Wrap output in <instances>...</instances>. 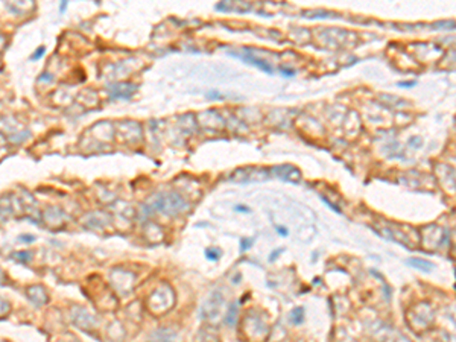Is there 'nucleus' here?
Masks as SVG:
<instances>
[{
    "label": "nucleus",
    "mask_w": 456,
    "mask_h": 342,
    "mask_svg": "<svg viewBox=\"0 0 456 342\" xmlns=\"http://www.w3.org/2000/svg\"><path fill=\"white\" fill-rule=\"evenodd\" d=\"M66 6H67V3L64 2V3H62V6L59 8V11H61V14H62V12H64V11H66Z\"/></svg>",
    "instance_id": "27"
},
{
    "label": "nucleus",
    "mask_w": 456,
    "mask_h": 342,
    "mask_svg": "<svg viewBox=\"0 0 456 342\" xmlns=\"http://www.w3.org/2000/svg\"><path fill=\"white\" fill-rule=\"evenodd\" d=\"M5 218H6V216H5V213L2 211V209H0V222L5 221Z\"/></svg>",
    "instance_id": "26"
},
{
    "label": "nucleus",
    "mask_w": 456,
    "mask_h": 342,
    "mask_svg": "<svg viewBox=\"0 0 456 342\" xmlns=\"http://www.w3.org/2000/svg\"><path fill=\"white\" fill-rule=\"evenodd\" d=\"M280 70L285 73V76H294V75H295V70H292V69H285V67H280Z\"/></svg>",
    "instance_id": "19"
},
{
    "label": "nucleus",
    "mask_w": 456,
    "mask_h": 342,
    "mask_svg": "<svg viewBox=\"0 0 456 342\" xmlns=\"http://www.w3.org/2000/svg\"><path fill=\"white\" fill-rule=\"evenodd\" d=\"M3 43H5V38H3L2 35H0V47H2V46H3Z\"/></svg>",
    "instance_id": "28"
},
{
    "label": "nucleus",
    "mask_w": 456,
    "mask_h": 342,
    "mask_svg": "<svg viewBox=\"0 0 456 342\" xmlns=\"http://www.w3.org/2000/svg\"><path fill=\"white\" fill-rule=\"evenodd\" d=\"M75 342H78V341H75Z\"/></svg>",
    "instance_id": "29"
},
{
    "label": "nucleus",
    "mask_w": 456,
    "mask_h": 342,
    "mask_svg": "<svg viewBox=\"0 0 456 342\" xmlns=\"http://www.w3.org/2000/svg\"><path fill=\"white\" fill-rule=\"evenodd\" d=\"M399 85H400V87H406V88H409V87H414V85H415V81H409V82H400Z\"/></svg>",
    "instance_id": "22"
},
{
    "label": "nucleus",
    "mask_w": 456,
    "mask_h": 342,
    "mask_svg": "<svg viewBox=\"0 0 456 342\" xmlns=\"http://www.w3.org/2000/svg\"><path fill=\"white\" fill-rule=\"evenodd\" d=\"M303 318H304V309L301 307H297L290 312V321L294 324H301L303 323Z\"/></svg>",
    "instance_id": "13"
},
{
    "label": "nucleus",
    "mask_w": 456,
    "mask_h": 342,
    "mask_svg": "<svg viewBox=\"0 0 456 342\" xmlns=\"http://www.w3.org/2000/svg\"><path fill=\"white\" fill-rule=\"evenodd\" d=\"M110 218L104 211H93L88 213L87 216H84L82 219V225L88 230H102V228L108 224Z\"/></svg>",
    "instance_id": "6"
},
{
    "label": "nucleus",
    "mask_w": 456,
    "mask_h": 342,
    "mask_svg": "<svg viewBox=\"0 0 456 342\" xmlns=\"http://www.w3.org/2000/svg\"><path fill=\"white\" fill-rule=\"evenodd\" d=\"M236 315H237V304H231L230 310H228V315H227L225 323L230 324V325H233V324L236 323Z\"/></svg>",
    "instance_id": "14"
},
{
    "label": "nucleus",
    "mask_w": 456,
    "mask_h": 342,
    "mask_svg": "<svg viewBox=\"0 0 456 342\" xmlns=\"http://www.w3.org/2000/svg\"><path fill=\"white\" fill-rule=\"evenodd\" d=\"M26 297L35 307H41L49 301L47 290L41 285H32V286L26 287Z\"/></svg>",
    "instance_id": "7"
},
{
    "label": "nucleus",
    "mask_w": 456,
    "mask_h": 342,
    "mask_svg": "<svg viewBox=\"0 0 456 342\" xmlns=\"http://www.w3.org/2000/svg\"><path fill=\"white\" fill-rule=\"evenodd\" d=\"M43 55H44V47H40V49H38V52H35V54L31 57V59H40Z\"/></svg>",
    "instance_id": "18"
},
{
    "label": "nucleus",
    "mask_w": 456,
    "mask_h": 342,
    "mask_svg": "<svg viewBox=\"0 0 456 342\" xmlns=\"http://www.w3.org/2000/svg\"><path fill=\"white\" fill-rule=\"evenodd\" d=\"M70 316H72V323L84 332L92 330V328L97 324L95 316L81 306H73L70 310Z\"/></svg>",
    "instance_id": "2"
},
{
    "label": "nucleus",
    "mask_w": 456,
    "mask_h": 342,
    "mask_svg": "<svg viewBox=\"0 0 456 342\" xmlns=\"http://www.w3.org/2000/svg\"><path fill=\"white\" fill-rule=\"evenodd\" d=\"M189 207L187 201L178 195V193H158L152 196L146 204L143 206V214H151L160 211L163 214H168V216H176L181 211H184Z\"/></svg>",
    "instance_id": "1"
},
{
    "label": "nucleus",
    "mask_w": 456,
    "mask_h": 342,
    "mask_svg": "<svg viewBox=\"0 0 456 342\" xmlns=\"http://www.w3.org/2000/svg\"><path fill=\"white\" fill-rule=\"evenodd\" d=\"M11 259H14L19 263L28 265L32 260V252L31 251H17L14 254H11Z\"/></svg>",
    "instance_id": "12"
},
{
    "label": "nucleus",
    "mask_w": 456,
    "mask_h": 342,
    "mask_svg": "<svg viewBox=\"0 0 456 342\" xmlns=\"http://www.w3.org/2000/svg\"><path fill=\"white\" fill-rule=\"evenodd\" d=\"M231 55L236 57V58L244 59V61H247V62H251L252 66H257L260 70H263V72H266V73H269V75L274 73V69L271 67V64H268L266 61H263V59H260V58H257V57H254V55L251 54V50H248V49L242 50V54H231Z\"/></svg>",
    "instance_id": "8"
},
{
    "label": "nucleus",
    "mask_w": 456,
    "mask_h": 342,
    "mask_svg": "<svg viewBox=\"0 0 456 342\" xmlns=\"http://www.w3.org/2000/svg\"><path fill=\"white\" fill-rule=\"evenodd\" d=\"M52 79H54L52 76H40V78H38V81H52Z\"/></svg>",
    "instance_id": "24"
},
{
    "label": "nucleus",
    "mask_w": 456,
    "mask_h": 342,
    "mask_svg": "<svg viewBox=\"0 0 456 342\" xmlns=\"http://www.w3.org/2000/svg\"><path fill=\"white\" fill-rule=\"evenodd\" d=\"M277 230H278V233H280L282 236H287V230H286V228H283V227H282V228H280V227H277Z\"/></svg>",
    "instance_id": "23"
},
{
    "label": "nucleus",
    "mask_w": 456,
    "mask_h": 342,
    "mask_svg": "<svg viewBox=\"0 0 456 342\" xmlns=\"http://www.w3.org/2000/svg\"><path fill=\"white\" fill-rule=\"evenodd\" d=\"M274 175L278 176L280 180H285V181H290V183H298L300 178H301V173L297 168L294 166H280V168H274Z\"/></svg>",
    "instance_id": "9"
},
{
    "label": "nucleus",
    "mask_w": 456,
    "mask_h": 342,
    "mask_svg": "<svg viewBox=\"0 0 456 342\" xmlns=\"http://www.w3.org/2000/svg\"><path fill=\"white\" fill-rule=\"evenodd\" d=\"M5 282H6V275H5L3 269L0 268V286H3V285H5Z\"/></svg>",
    "instance_id": "20"
},
{
    "label": "nucleus",
    "mask_w": 456,
    "mask_h": 342,
    "mask_svg": "<svg viewBox=\"0 0 456 342\" xmlns=\"http://www.w3.org/2000/svg\"><path fill=\"white\" fill-rule=\"evenodd\" d=\"M171 292H172V290H169V289H158V290H155V292L148 298V307L151 309V312L161 313L164 310H168L169 307H172V303L164 301V297L169 295Z\"/></svg>",
    "instance_id": "3"
},
{
    "label": "nucleus",
    "mask_w": 456,
    "mask_h": 342,
    "mask_svg": "<svg viewBox=\"0 0 456 342\" xmlns=\"http://www.w3.org/2000/svg\"><path fill=\"white\" fill-rule=\"evenodd\" d=\"M408 265L409 266H414L415 269H420V271H432L435 268V265L432 262H427V260H421V259H409L408 260Z\"/></svg>",
    "instance_id": "11"
},
{
    "label": "nucleus",
    "mask_w": 456,
    "mask_h": 342,
    "mask_svg": "<svg viewBox=\"0 0 456 342\" xmlns=\"http://www.w3.org/2000/svg\"><path fill=\"white\" fill-rule=\"evenodd\" d=\"M175 338V333H171L168 328H160L155 330L151 336V342H172Z\"/></svg>",
    "instance_id": "10"
},
{
    "label": "nucleus",
    "mask_w": 456,
    "mask_h": 342,
    "mask_svg": "<svg viewBox=\"0 0 456 342\" xmlns=\"http://www.w3.org/2000/svg\"><path fill=\"white\" fill-rule=\"evenodd\" d=\"M43 219L47 224V227L57 230V228H61L62 225L67 222V214L62 211L61 209H58V207H49L43 213Z\"/></svg>",
    "instance_id": "4"
},
{
    "label": "nucleus",
    "mask_w": 456,
    "mask_h": 342,
    "mask_svg": "<svg viewBox=\"0 0 456 342\" xmlns=\"http://www.w3.org/2000/svg\"><path fill=\"white\" fill-rule=\"evenodd\" d=\"M108 95L110 99L116 100V99H130L134 92H135V85L134 84H128V82H122V84H113L108 85Z\"/></svg>",
    "instance_id": "5"
},
{
    "label": "nucleus",
    "mask_w": 456,
    "mask_h": 342,
    "mask_svg": "<svg viewBox=\"0 0 456 342\" xmlns=\"http://www.w3.org/2000/svg\"><path fill=\"white\" fill-rule=\"evenodd\" d=\"M221 249H218V248H209V249H206V256H207V259H210V260H218L219 257H221Z\"/></svg>",
    "instance_id": "16"
},
{
    "label": "nucleus",
    "mask_w": 456,
    "mask_h": 342,
    "mask_svg": "<svg viewBox=\"0 0 456 342\" xmlns=\"http://www.w3.org/2000/svg\"><path fill=\"white\" fill-rule=\"evenodd\" d=\"M11 310V304L8 300H5L3 297H0V318H3L5 315H8Z\"/></svg>",
    "instance_id": "15"
},
{
    "label": "nucleus",
    "mask_w": 456,
    "mask_h": 342,
    "mask_svg": "<svg viewBox=\"0 0 456 342\" xmlns=\"http://www.w3.org/2000/svg\"><path fill=\"white\" fill-rule=\"evenodd\" d=\"M19 239H20V240H26V242H34V240H35L34 236H20Z\"/></svg>",
    "instance_id": "21"
},
{
    "label": "nucleus",
    "mask_w": 456,
    "mask_h": 342,
    "mask_svg": "<svg viewBox=\"0 0 456 342\" xmlns=\"http://www.w3.org/2000/svg\"><path fill=\"white\" fill-rule=\"evenodd\" d=\"M254 242V239H242V251H247L248 248H251V244Z\"/></svg>",
    "instance_id": "17"
},
{
    "label": "nucleus",
    "mask_w": 456,
    "mask_h": 342,
    "mask_svg": "<svg viewBox=\"0 0 456 342\" xmlns=\"http://www.w3.org/2000/svg\"><path fill=\"white\" fill-rule=\"evenodd\" d=\"M236 210H237V211H247V213H249V209L242 207V206H237V207H236Z\"/></svg>",
    "instance_id": "25"
}]
</instances>
